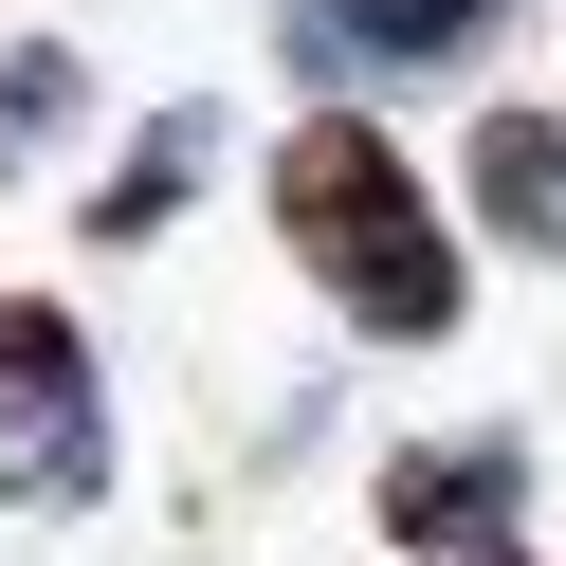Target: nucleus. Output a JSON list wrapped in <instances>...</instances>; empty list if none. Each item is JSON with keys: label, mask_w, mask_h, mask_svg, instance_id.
Segmentation results:
<instances>
[{"label": "nucleus", "mask_w": 566, "mask_h": 566, "mask_svg": "<svg viewBox=\"0 0 566 566\" xmlns=\"http://www.w3.org/2000/svg\"><path fill=\"white\" fill-rule=\"evenodd\" d=\"M274 238H293V274L347 311L366 347H457L475 329V256H457V201L402 165V128L366 111V92H311L293 128H274Z\"/></svg>", "instance_id": "f257e3e1"}, {"label": "nucleus", "mask_w": 566, "mask_h": 566, "mask_svg": "<svg viewBox=\"0 0 566 566\" xmlns=\"http://www.w3.org/2000/svg\"><path fill=\"white\" fill-rule=\"evenodd\" d=\"M111 493V366L55 293H0V512H92Z\"/></svg>", "instance_id": "f03ea898"}, {"label": "nucleus", "mask_w": 566, "mask_h": 566, "mask_svg": "<svg viewBox=\"0 0 566 566\" xmlns=\"http://www.w3.org/2000/svg\"><path fill=\"white\" fill-rule=\"evenodd\" d=\"M493 19H512V0H293L274 55H293L311 92H384V74H475Z\"/></svg>", "instance_id": "7ed1b4c3"}, {"label": "nucleus", "mask_w": 566, "mask_h": 566, "mask_svg": "<svg viewBox=\"0 0 566 566\" xmlns=\"http://www.w3.org/2000/svg\"><path fill=\"white\" fill-rule=\"evenodd\" d=\"M366 512H384V548H420V566L512 548V530H530V457H512V439H402Z\"/></svg>", "instance_id": "20e7f679"}, {"label": "nucleus", "mask_w": 566, "mask_h": 566, "mask_svg": "<svg viewBox=\"0 0 566 566\" xmlns=\"http://www.w3.org/2000/svg\"><path fill=\"white\" fill-rule=\"evenodd\" d=\"M457 220L512 238V256H566V111H475V147H457Z\"/></svg>", "instance_id": "39448f33"}, {"label": "nucleus", "mask_w": 566, "mask_h": 566, "mask_svg": "<svg viewBox=\"0 0 566 566\" xmlns=\"http://www.w3.org/2000/svg\"><path fill=\"white\" fill-rule=\"evenodd\" d=\"M201 184H220V111L184 92V111H147V128H128V165L92 184V256H147V238L184 220Z\"/></svg>", "instance_id": "423d86ee"}, {"label": "nucleus", "mask_w": 566, "mask_h": 566, "mask_svg": "<svg viewBox=\"0 0 566 566\" xmlns=\"http://www.w3.org/2000/svg\"><path fill=\"white\" fill-rule=\"evenodd\" d=\"M74 111H92V74L55 38H19V55H0V184H38V165L74 147Z\"/></svg>", "instance_id": "0eeeda50"}, {"label": "nucleus", "mask_w": 566, "mask_h": 566, "mask_svg": "<svg viewBox=\"0 0 566 566\" xmlns=\"http://www.w3.org/2000/svg\"><path fill=\"white\" fill-rule=\"evenodd\" d=\"M457 566H530V548H457Z\"/></svg>", "instance_id": "6e6552de"}]
</instances>
